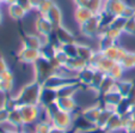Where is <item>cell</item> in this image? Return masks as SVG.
Here are the masks:
<instances>
[{
	"label": "cell",
	"instance_id": "obj_1",
	"mask_svg": "<svg viewBox=\"0 0 135 133\" xmlns=\"http://www.w3.org/2000/svg\"><path fill=\"white\" fill-rule=\"evenodd\" d=\"M10 15L12 16L13 18H19L24 15V11H23V7L17 4H12L10 7Z\"/></svg>",
	"mask_w": 135,
	"mask_h": 133
},
{
	"label": "cell",
	"instance_id": "obj_2",
	"mask_svg": "<svg viewBox=\"0 0 135 133\" xmlns=\"http://www.w3.org/2000/svg\"><path fill=\"white\" fill-rule=\"evenodd\" d=\"M1 1H6V3H11V4H12V3H15L16 0H1Z\"/></svg>",
	"mask_w": 135,
	"mask_h": 133
},
{
	"label": "cell",
	"instance_id": "obj_3",
	"mask_svg": "<svg viewBox=\"0 0 135 133\" xmlns=\"http://www.w3.org/2000/svg\"><path fill=\"white\" fill-rule=\"evenodd\" d=\"M0 22H1V13H0Z\"/></svg>",
	"mask_w": 135,
	"mask_h": 133
},
{
	"label": "cell",
	"instance_id": "obj_4",
	"mask_svg": "<svg viewBox=\"0 0 135 133\" xmlns=\"http://www.w3.org/2000/svg\"><path fill=\"white\" fill-rule=\"evenodd\" d=\"M0 88H1V84H0Z\"/></svg>",
	"mask_w": 135,
	"mask_h": 133
}]
</instances>
